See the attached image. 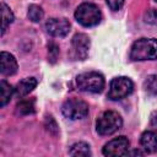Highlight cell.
Here are the masks:
<instances>
[{
    "mask_svg": "<svg viewBox=\"0 0 157 157\" xmlns=\"http://www.w3.org/2000/svg\"><path fill=\"white\" fill-rule=\"evenodd\" d=\"M130 59L135 61L157 59V39L153 38L137 39L131 47Z\"/></svg>",
    "mask_w": 157,
    "mask_h": 157,
    "instance_id": "1",
    "label": "cell"
},
{
    "mask_svg": "<svg viewBox=\"0 0 157 157\" xmlns=\"http://www.w3.org/2000/svg\"><path fill=\"white\" fill-rule=\"evenodd\" d=\"M101 17H102L101 10L98 9V6L91 2L81 4L75 11L76 21L85 27H92V26L98 25L101 21Z\"/></svg>",
    "mask_w": 157,
    "mask_h": 157,
    "instance_id": "2",
    "label": "cell"
},
{
    "mask_svg": "<svg viewBox=\"0 0 157 157\" xmlns=\"http://www.w3.org/2000/svg\"><path fill=\"white\" fill-rule=\"evenodd\" d=\"M121 125H123L121 117L114 110H107L97 119L96 128L99 135L105 136V135H112L113 132L119 130Z\"/></svg>",
    "mask_w": 157,
    "mask_h": 157,
    "instance_id": "3",
    "label": "cell"
},
{
    "mask_svg": "<svg viewBox=\"0 0 157 157\" xmlns=\"http://www.w3.org/2000/svg\"><path fill=\"white\" fill-rule=\"evenodd\" d=\"M77 87L81 91L91 92V93H99L104 88V77L99 72H83L77 76L76 78Z\"/></svg>",
    "mask_w": 157,
    "mask_h": 157,
    "instance_id": "4",
    "label": "cell"
},
{
    "mask_svg": "<svg viewBox=\"0 0 157 157\" xmlns=\"http://www.w3.org/2000/svg\"><path fill=\"white\" fill-rule=\"evenodd\" d=\"M134 90V83L129 77L120 76L115 77L110 81L109 91H108V98L112 101H119L129 96Z\"/></svg>",
    "mask_w": 157,
    "mask_h": 157,
    "instance_id": "5",
    "label": "cell"
},
{
    "mask_svg": "<svg viewBox=\"0 0 157 157\" xmlns=\"http://www.w3.org/2000/svg\"><path fill=\"white\" fill-rule=\"evenodd\" d=\"M61 112L66 118L71 120L82 119L88 114V104L82 99L70 98L63 104Z\"/></svg>",
    "mask_w": 157,
    "mask_h": 157,
    "instance_id": "6",
    "label": "cell"
},
{
    "mask_svg": "<svg viewBox=\"0 0 157 157\" xmlns=\"http://www.w3.org/2000/svg\"><path fill=\"white\" fill-rule=\"evenodd\" d=\"M90 49V38L83 33H77L71 40V54L77 60L86 59Z\"/></svg>",
    "mask_w": 157,
    "mask_h": 157,
    "instance_id": "7",
    "label": "cell"
},
{
    "mask_svg": "<svg viewBox=\"0 0 157 157\" xmlns=\"http://www.w3.org/2000/svg\"><path fill=\"white\" fill-rule=\"evenodd\" d=\"M128 150H129V140L125 136H119L104 145L103 155L104 156H121V155H126Z\"/></svg>",
    "mask_w": 157,
    "mask_h": 157,
    "instance_id": "8",
    "label": "cell"
},
{
    "mask_svg": "<svg viewBox=\"0 0 157 157\" xmlns=\"http://www.w3.org/2000/svg\"><path fill=\"white\" fill-rule=\"evenodd\" d=\"M45 29L53 37H65L70 31V23L65 18H49L45 22Z\"/></svg>",
    "mask_w": 157,
    "mask_h": 157,
    "instance_id": "9",
    "label": "cell"
},
{
    "mask_svg": "<svg viewBox=\"0 0 157 157\" xmlns=\"http://www.w3.org/2000/svg\"><path fill=\"white\" fill-rule=\"evenodd\" d=\"M0 71L2 75H6V76H11L17 71V61L12 54H10L7 52H1Z\"/></svg>",
    "mask_w": 157,
    "mask_h": 157,
    "instance_id": "10",
    "label": "cell"
},
{
    "mask_svg": "<svg viewBox=\"0 0 157 157\" xmlns=\"http://www.w3.org/2000/svg\"><path fill=\"white\" fill-rule=\"evenodd\" d=\"M37 80L34 77H26L22 81H20L15 88V96L17 98H22L25 96H27L33 88H36L37 86Z\"/></svg>",
    "mask_w": 157,
    "mask_h": 157,
    "instance_id": "11",
    "label": "cell"
},
{
    "mask_svg": "<svg viewBox=\"0 0 157 157\" xmlns=\"http://www.w3.org/2000/svg\"><path fill=\"white\" fill-rule=\"evenodd\" d=\"M140 142L146 152L153 153L157 151V134L153 131H145L141 135Z\"/></svg>",
    "mask_w": 157,
    "mask_h": 157,
    "instance_id": "12",
    "label": "cell"
},
{
    "mask_svg": "<svg viewBox=\"0 0 157 157\" xmlns=\"http://www.w3.org/2000/svg\"><path fill=\"white\" fill-rule=\"evenodd\" d=\"M13 92H15V88H12L10 83H7L4 80L0 82V105L1 107L6 105L10 102Z\"/></svg>",
    "mask_w": 157,
    "mask_h": 157,
    "instance_id": "13",
    "label": "cell"
},
{
    "mask_svg": "<svg viewBox=\"0 0 157 157\" xmlns=\"http://www.w3.org/2000/svg\"><path fill=\"white\" fill-rule=\"evenodd\" d=\"M1 15H2V26H1V34H4L10 26V23L13 21V13L10 10V7L6 4H1Z\"/></svg>",
    "mask_w": 157,
    "mask_h": 157,
    "instance_id": "14",
    "label": "cell"
},
{
    "mask_svg": "<svg viewBox=\"0 0 157 157\" xmlns=\"http://www.w3.org/2000/svg\"><path fill=\"white\" fill-rule=\"evenodd\" d=\"M69 153L71 156H91L90 146L85 142H76L71 146Z\"/></svg>",
    "mask_w": 157,
    "mask_h": 157,
    "instance_id": "15",
    "label": "cell"
},
{
    "mask_svg": "<svg viewBox=\"0 0 157 157\" xmlns=\"http://www.w3.org/2000/svg\"><path fill=\"white\" fill-rule=\"evenodd\" d=\"M16 110L21 115H27V114L34 113V99H25V101H21L17 104Z\"/></svg>",
    "mask_w": 157,
    "mask_h": 157,
    "instance_id": "16",
    "label": "cell"
},
{
    "mask_svg": "<svg viewBox=\"0 0 157 157\" xmlns=\"http://www.w3.org/2000/svg\"><path fill=\"white\" fill-rule=\"evenodd\" d=\"M144 88L146 92H148L152 96L157 94V76L156 75H150L146 77L144 81Z\"/></svg>",
    "mask_w": 157,
    "mask_h": 157,
    "instance_id": "17",
    "label": "cell"
},
{
    "mask_svg": "<svg viewBox=\"0 0 157 157\" xmlns=\"http://www.w3.org/2000/svg\"><path fill=\"white\" fill-rule=\"evenodd\" d=\"M43 15H44V12H43V10H42L40 6H38V5H31L28 7V17H29V20L32 22H39L43 18Z\"/></svg>",
    "mask_w": 157,
    "mask_h": 157,
    "instance_id": "18",
    "label": "cell"
},
{
    "mask_svg": "<svg viewBox=\"0 0 157 157\" xmlns=\"http://www.w3.org/2000/svg\"><path fill=\"white\" fill-rule=\"evenodd\" d=\"M48 54H49L50 63H55V60L58 59V55H59V48H58V45L54 44V43H50L48 45Z\"/></svg>",
    "mask_w": 157,
    "mask_h": 157,
    "instance_id": "19",
    "label": "cell"
},
{
    "mask_svg": "<svg viewBox=\"0 0 157 157\" xmlns=\"http://www.w3.org/2000/svg\"><path fill=\"white\" fill-rule=\"evenodd\" d=\"M45 126H47V130L50 134H53V135H56L58 134V125H56V123L54 121V119L52 117H47Z\"/></svg>",
    "mask_w": 157,
    "mask_h": 157,
    "instance_id": "20",
    "label": "cell"
},
{
    "mask_svg": "<svg viewBox=\"0 0 157 157\" xmlns=\"http://www.w3.org/2000/svg\"><path fill=\"white\" fill-rule=\"evenodd\" d=\"M145 21L148 23H156L157 22V10L151 9L145 13Z\"/></svg>",
    "mask_w": 157,
    "mask_h": 157,
    "instance_id": "21",
    "label": "cell"
},
{
    "mask_svg": "<svg viewBox=\"0 0 157 157\" xmlns=\"http://www.w3.org/2000/svg\"><path fill=\"white\" fill-rule=\"evenodd\" d=\"M105 1H107L108 6H109L112 10H114V11L119 10V9L123 6V4H124V0H105Z\"/></svg>",
    "mask_w": 157,
    "mask_h": 157,
    "instance_id": "22",
    "label": "cell"
},
{
    "mask_svg": "<svg viewBox=\"0 0 157 157\" xmlns=\"http://www.w3.org/2000/svg\"><path fill=\"white\" fill-rule=\"evenodd\" d=\"M150 124L151 126L157 131V112H153L151 114V119H150Z\"/></svg>",
    "mask_w": 157,
    "mask_h": 157,
    "instance_id": "23",
    "label": "cell"
},
{
    "mask_svg": "<svg viewBox=\"0 0 157 157\" xmlns=\"http://www.w3.org/2000/svg\"><path fill=\"white\" fill-rule=\"evenodd\" d=\"M156 1H157V0H156Z\"/></svg>",
    "mask_w": 157,
    "mask_h": 157,
    "instance_id": "24",
    "label": "cell"
}]
</instances>
